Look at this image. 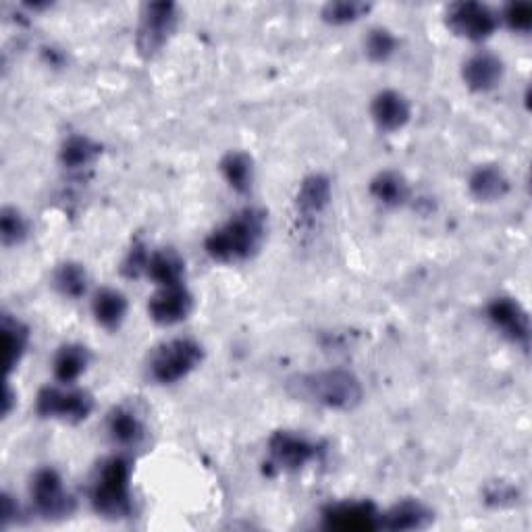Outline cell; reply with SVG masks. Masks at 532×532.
Returning a JSON list of instances; mask_svg holds the SVG:
<instances>
[{
	"mask_svg": "<svg viewBox=\"0 0 532 532\" xmlns=\"http://www.w3.org/2000/svg\"><path fill=\"white\" fill-rule=\"evenodd\" d=\"M381 510L377 503L362 501H337L323 508V526L339 532H372L381 530Z\"/></svg>",
	"mask_w": 532,
	"mask_h": 532,
	"instance_id": "obj_9",
	"label": "cell"
},
{
	"mask_svg": "<svg viewBox=\"0 0 532 532\" xmlns=\"http://www.w3.org/2000/svg\"><path fill=\"white\" fill-rule=\"evenodd\" d=\"M333 198L331 179L323 173L308 175L296 194V215L304 227H312L318 217L329 208Z\"/></svg>",
	"mask_w": 532,
	"mask_h": 532,
	"instance_id": "obj_13",
	"label": "cell"
},
{
	"mask_svg": "<svg viewBox=\"0 0 532 532\" xmlns=\"http://www.w3.org/2000/svg\"><path fill=\"white\" fill-rule=\"evenodd\" d=\"M19 516V505L13 501L9 493L3 495V528H7Z\"/></svg>",
	"mask_w": 532,
	"mask_h": 532,
	"instance_id": "obj_33",
	"label": "cell"
},
{
	"mask_svg": "<svg viewBox=\"0 0 532 532\" xmlns=\"http://www.w3.org/2000/svg\"><path fill=\"white\" fill-rule=\"evenodd\" d=\"M435 520L433 510L416 499H404L395 503L391 510L381 514V530L402 532V530H424Z\"/></svg>",
	"mask_w": 532,
	"mask_h": 532,
	"instance_id": "obj_16",
	"label": "cell"
},
{
	"mask_svg": "<svg viewBox=\"0 0 532 532\" xmlns=\"http://www.w3.org/2000/svg\"><path fill=\"white\" fill-rule=\"evenodd\" d=\"M219 169H221L225 181L229 183V188L235 190L237 194H248L252 190L254 158L248 152H242V150L227 152L221 158Z\"/></svg>",
	"mask_w": 532,
	"mask_h": 532,
	"instance_id": "obj_22",
	"label": "cell"
},
{
	"mask_svg": "<svg viewBox=\"0 0 532 532\" xmlns=\"http://www.w3.org/2000/svg\"><path fill=\"white\" fill-rule=\"evenodd\" d=\"M503 21L512 32L528 34L532 30V5L530 3H510L503 9Z\"/></svg>",
	"mask_w": 532,
	"mask_h": 532,
	"instance_id": "obj_31",
	"label": "cell"
},
{
	"mask_svg": "<svg viewBox=\"0 0 532 532\" xmlns=\"http://www.w3.org/2000/svg\"><path fill=\"white\" fill-rule=\"evenodd\" d=\"M11 406H13V389L11 385L5 387V402H3V416L11 414Z\"/></svg>",
	"mask_w": 532,
	"mask_h": 532,
	"instance_id": "obj_34",
	"label": "cell"
},
{
	"mask_svg": "<svg viewBox=\"0 0 532 532\" xmlns=\"http://www.w3.org/2000/svg\"><path fill=\"white\" fill-rule=\"evenodd\" d=\"M204 360V348L190 337L171 339L152 352L148 362V377L156 385L179 383L194 372Z\"/></svg>",
	"mask_w": 532,
	"mask_h": 532,
	"instance_id": "obj_4",
	"label": "cell"
},
{
	"mask_svg": "<svg viewBox=\"0 0 532 532\" xmlns=\"http://www.w3.org/2000/svg\"><path fill=\"white\" fill-rule=\"evenodd\" d=\"M100 152L102 146L98 142H94L88 136H82V133H73V136H69L61 144L59 161L67 171H82L96 163Z\"/></svg>",
	"mask_w": 532,
	"mask_h": 532,
	"instance_id": "obj_21",
	"label": "cell"
},
{
	"mask_svg": "<svg viewBox=\"0 0 532 532\" xmlns=\"http://www.w3.org/2000/svg\"><path fill=\"white\" fill-rule=\"evenodd\" d=\"M52 281H55L59 294L69 300L84 298L88 291V273L79 262L59 264L55 275H52Z\"/></svg>",
	"mask_w": 532,
	"mask_h": 532,
	"instance_id": "obj_26",
	"label": "cell"
},
{
	"mask_svg": "<svg viewBox=\"0 0 532 532\" xmlns=\"http://www.w3.org/2000/svg\"><path fill=\"white\" fill-rule=\"evenodd\" d=\"M468 190L478 202H497L510 194V179L497 165H481L470 173Z\"/></svg>",
	"mask_w": 532,
	"mask_h": 532,
	"instance_id": "obj_17",
	"label": "cell"
},
{
	"mask_svg": "<svg viewBox=\"0 0 532 532\" xmlns=\"http://www.w3.org/2000/svg\"><path fill=\"white\" fill-rule=\"evenodd\" d=\"M370 117L385 133L404 129L412 117V106L404 94L395 90H383L370 102Z\"/></svg>",
	"mask_w": 532,
	"mask_h": 532,
	"instance_id": "obj_14",
	"label": "cell"
},
{
	"mask_svg": "<svg viewBox=\"0 0 532 532\" xmlns=\"http://www.w3.org/2000/svg\"><path fill=\"white\" fill-rule=\"evenodd\" d=\"M321 445L294 431H277L269 439V454L273 466L285 472L302 470L321 456Z\"/></svg>",
	"mask_w": 532,
	"mask_h": 532,
	"instance_id": "obj_10",
	"label": "cell"
},
{
	"mask_svg": "<svg viewBox=\"0 0 532 532\" xmlns=\"http://www.w3.org/2000/svg\"><path fill=\"white\" fill-rule=\"evenodd\" d=\"M287 391L302 402L329 410L348 412L362 404L364 389L350 370H318L296 375L287 381Z\"/></svg>",
	"mask_w": 532,
	"mask_h": 532,
	"instance_id": "obj_1",
	"label": "cell"
},
{
	"mask_svg": "<svg viewBox=\"0 0 532 532\" xmlns=\"http://www.w3.org/2000/svg\"><path fill=\"white\" fill-rule=\"evenodd\" d=\"M485 497H487V503H495V505L514 503L516 491H514V487L505 485V483H491Z\"/></svg>",
	"mask_w": 532,
	"mask_h": 532,
	"instance_id": "obj_32",
	"label": "cell"
},
{
	"mask_svg": "<svg viewBox=\"0 0 532 532\" xmlns=\"http://www.w3.org/2000/svg\"><path fill=\"white\" fill-rule=\"evenodd\" d=\"M30 495L36 512L46 520H63L75 512V499L55 468H40L32 476Z\"/></svg>",
	"mask_w": 532,
	"mask_h": 532,
	"instance_id": "obj_7",
	"label": "cell"
},
{
	"mask_svg": "<svg viewBox=\"0 0 532 532\" xmlns=\"http://www.w3.org/2000/svg\"><path fill=\"white\" fill-rule=\"evenodd\" d=\"M90 364L88 348L79 343H67L57 352L52 370H55V379L63 385H73L79 377L84 375Z\"/></svg>",
	"mask_w": 532,
	"mask_h": 532,
	"instance_id": "obj_23",
	"label": "cell"
},
{
	"mask_svg": "<svg viewBox=\"0 0 532 532\" xmlns=\"http://www.w3.org/2000/svg\"><path fill=\"white\" fill-rule=\"evenodd\" d=\"M503 71V61L499 57L491 55V52H476L464 63L462 79L472 92L485 94L501 84Z\"/></svg>",
	"mask_w": 532,
	"mask_h": 532,
	"instance_id": "obj_15",
	"label": "cell"
},
{
	"mask_svg": "<svg viewBox=\"0 0 532 532\" xmlns=\"http://www.w3.org/2000/svg\"><path fill=\"white\" fill-rule=\"evenodd\" d=\"M175 3H148L142 9L136 46L142 59H154L165 48L177 28Z\"/></svg>",
	"mask_w": 532,
	"mask_h": 532,
	"instance_id": "obj_5",
	"label": "cell"
},
{
	"mask_svg": "<svg viewBox=\"0 0 532 532\" xmlns=\"http://www.w3.org/2000/svg\"><path fill=\"white\" fill-rule=\"evenodd\" d=\"M146 275L158 285V287H171V285H183L185 279V262L175 250H158L150 254L148 271Z\"/></svg>",
	"mask_w": 532,
	"mask_h": 532,
	"instance_id": "obj_24",
	"label": "cell"
},
{
	"mask_svg": "<svg viewBox=\"0 0 532 532\" xmlns=\"http://www.w3.org/2000/svg\"><path fill=\"white\" fill-rule=\"evenodd\" d=\"M148 262H150V252L142 242H136L127 252L123 264H121V273L127 279H140L148 271Z\"/></svg>",
	"mask_w": 532,
	"mask_h": 532,
	"instance_id": "obj_30",
	"label": "cell"
},
{
	"mask_svg": "<svg viewBox=\"0 0 532 532\" xmlns=\"http://www.w3.org/2000/svg\"><path fill=\"white\" fill-rule=\"evenodd\" d=\"M94 412V397L86 389L42 387L36 397V414L40 418H57L69 424H79Z\"/></svg>",
	"mask_w": 532,
	"mask_h": 532,
	"instance_id": "obj_6",
	"label": "cell"
},
{
	"mask_svg": "<svg viewBox=\"0 0 532 532\" xmlns=\"http://www.w3.org/2000/svg\"><path fill=\"white\" fill-rule=\"evenodd\" d=\"M397 46H399L397 38L389 30H385V28L370 30L368 36H366V40H364L366 57L372 63H385V61H389L395 55Z\"/></svg>",
	"mask_w": 532,
	"mask_h": 532,
	"instance_id": "obj_29",
	"label": "cell"
},
{
	"mask_svg": "<svg viewBox=\"0 0 532 532\" xmlns=\"http://www.w3.org/2000/svg\"><path fill=\"white\" fill-rule=\"evenodd\" d=\"M106 431H109V437L113 439V443L127 447V449L138 447L146 437L144 422L127 406H117L109 414V420H106Z\"/></svg>",
	"mask_w": 532,
	"mask_h": 532,
	"instance_id": "obj_18",
	"label": "cell"
},
{
	"mask_svg": "<svg viewBox=\"0 0 532 532\" xmlns=\"http://www.w3.org/2000/svg\"><path fill=\"white\" fill-rule=\"evenodd\" d=\"M131 472L133 464L123 454L100 464L90 489L92 508L98 516L109 520H125L131 516Z\"/></svg>",
	"mask_w": 532,
	"mask_h": 532,
	"instance_id": "obj_3",
	"label": "cell"
},
{
	"mask_svg": "<svg viewBox=\"0 0 532 532\" xmlns=\"http://www.w3.org/2000/svg\"><path fill=\"white\" fill-rule=\"evenodd\" d=\"M372 5L356 3V0H339V3H329L323 7L321 17L331 25H348L368 15Z\"/></svg>",
	"mask_w": 532,
	"mask_h": 532,
	"instance_id": "obj_28",
	"label": "cell"
},
{
	"mask_svg": "<svg viewBox=\"0 0 532 532\" xmlns=\"http://www.w3.org/2000/svg\"><path fill=\"white\" fill-rule=\"evenodd\" d=\"M487 316L503 337L520 345L522 350L530 348V318L524 306L508 296H499L489 302Z\"/></svg>",
	"mask_w": 532,
	"mask_h": 532,
	"instance_id": "obj_11",
	"label": "cell"
},
{
	"mask_svg": "<svg viewBox=\"0 0 532 532\" xmlns=\"http://www.w3.org/2000/svg\"><path fill=\"white\" fill-rule=\"evenodd\" d=\"M445 25L458 38L483 42L495 34L497 25H499V17L491 7L483 3L462 0V3H454L447 7Z\"/></svg>",
	"mask_w": 532,
	"mask_h": 532,
	"instance_id": "obj_8",
	"label": "cell"
},
{
	"mask_svg": "<svg viewBox=\"0 0 532 532\" xmlns=\"http://www.w3.org/2000/svg\"><path fill=\"white\" fill-rule=\"evenodd\" d=\"M368 192L379 204L389 206V208H397V206L406 204V200L410 196V185L402 173L389 169V171H381L372 177V181L368 185Z\"/></svg>",
	"mask_w": 532,
	"mask_h": 532,
	"instance_id": "obj_20",
	"label": "cell"
},
{
	"mask_svg": "<svg viewBox=\"0 0 532 532\" xmlns=\"http://www.w3.org/2000/svg\"><path fill=\"white\" fill-rule=\"evenodd\" d=\"M194 310V296L183 285L161 287L148 302V314L156 325L171 327L183 323Z\"/></svg>",
	"mask_w": 532,
	"mask_h": 532,
	"instance_id": "obj_12",
	"label": "cell"
},
{
	"mask_svg": "<svg viewBox=\"0 0 532 532\" xmlns=\"http://www.w3.org/2000/svg\"><path fill=\"white\" fill-rule=\"evenodd\" d=\"M264 237L266 215L258 208H246L212 231L204 239V250L217 262H242L260 250Z\"/></svg>",
	"mask_w": 532,
	"mask_h": 532,
	"instance_id": "obj_2",
	"label": "cell"
},
{
	"mask_svg": "<svg viewBox=\"0 0 532 532\" xmlns=\"http://www.w3.org/2000/svg\"><path fill=\"white\" fill-rule=\"evenodd\" d=\"M92 314L106 331H117L127 316V300L117 289L102 287L92 298Z\"/></svg>",
	"mask_w": 532,
	"mask_h": 532,
	"instance_id": "obj_19",
	"label": "cell"
},
{
	"mask_svg": "<svg viewBox=\"0 0 532 532\" xmlns=\"http://www.w3.org/2000/svg\"><path fill=\"white\" fill-rule=\"evenodd\" d=\"M0 329H3V339H5V352H7V372L17 368L21 358L25 356V350L30 345V329L28 325H23L19 318L11 316L9 312H3L0 318Z\"/></svg>",
	"mask_w": 532,
	"mask_h": 532,
	"instance_id": "obj_25",
	"label": "cell"
},
{
	"mask_svg": "<svg viewBox=\"0 0 532 532\" xmlns=\"http://www.w3.org/2000/svg\"><path fill=\"white\" fill-rule=\"evenodd\" d=\"M30 233L28 219L21 215V210L13 206H5L0 210V239H3L5 248H13L25 242V237Z\"/></svg>",
	"mask_w": 532,
	"mask_h": 532,
	"instance_id": "obj_27",
	"label": "cell"
}]
</instances>
